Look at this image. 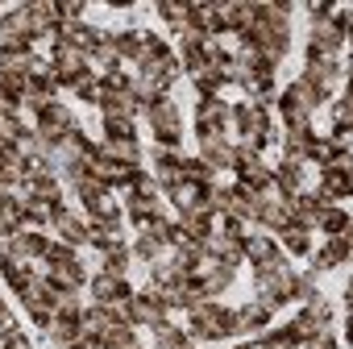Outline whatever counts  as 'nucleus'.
<instances>
[{
	"instance_id": "nucleus-1",
	"label": "nucleus",
	"mask_w": 353,
	"mask_h": 349,
	"mask_svg": "<svg viewBox=\"0 0 353 349\" xmlns=\"http://www.w3.org/2000/svg\"><path fill=\"white\" fill-rule=\"evenodd\" d=\"M183 332H188L192 345H200V341H225V337H237L241 328H237V312H229V308H221L216 299H208L204 308L192 312V324H188Z\"/></svg>"
},
{
	"instance_id": "nucleus-2",
	"label": "nucleus",
	"mask_w": 353,
	"mask_h": 349,
	"mask_svg": "<svg viewBox=\"0 0 353 349\" xmlns=\"http://www.w3.org/2000/svg\"><path fill=\"white\" fill-rule=\"evenodd\" d=\"M320 104V92L307 83V79H295L291 88H283L279 96H274V108H279V121L287 125V129H295V125H307V117H312V108Z\"/></svg>"
},
{
	"instance_id": "nucleus-3",
	"label": "nucleus",
	"mask_w": 353,
	"mask_h": 349,
	"mask_svg": "<svg viewBox=\"0 0 353 349\" xmlns=\"http://www.w3.org/2000/svg\"><path fill=\"white\" fill-rule=\"evenodd\" d=\"M254 287H258V299H262L266 308H283V303L295 299V270H291L287 258H283V262H274V266H262L258 279H254Z\"/></svg>"
},
{
	"instance_id": "nucleus-4",
	"label": "nucleus",
	"mask_w": 353,
	"mask_h": 349,
	"mask_svg": "<svg viewBox=\"0 0 353 349\" xmlns=\"http://www.w3.org/2000/svg\"><path fill=\"white\" fill-rule=\"evenodd\" d=\"M196 133L200 141H233V104L225 100H200L196 108Z\"/></svg>"
},
{
	"instance_id": "nucleus-5",
	"label": "nucleus",
	"mask_w": 353,
	"mask_h": 349,
	"mask_svg": "<svg viewBox=\"0 0 353 349\" xmlns=\"http://www.w3.org/2000/svg\"><path fill=\"white\" fill-rule=\"evenodd\" d=\"M141 117L150 121V129H154V137H158V150H179L183 125H179V108L170 104V96H162V100H158L154 108H145Z\"/></svg>"
},
{
	"instance_id": "nucleus-6",
	"label": "nucleus",
	"mask_w": 353,
	"mask_h": 349,
	"mask_svg": "<svg viewBox=\"0 0 353 349\" xmlns=\"http://www.w3.org/2000/svg\"><path fill=\"white\" fill-rule=\"evenodd\" d=\"M75 196L83 200V208H88L92 221H117V200H112V192L104 183H96V179L83 174V179L75 183Z\"/></svg>"
},
{
	"instance_id": "nucleus-7",
	"label": "nucleus",
	"mask_w": 353,
	"mask_h": 349,
	"mask_svg": "<svg viewBox=\"0 0 353 349\" xmlns=\"http://www.w3.org/2000/svg\"><path fill=\"white\" fill-rule=\"evenodd\" d=\"M42 67V59L34 54L30 42H0V71H13V75H34Z\"/></svg>"
},
{
	"instance_id": "nucleus-8",
	"label": "nucleus",
	"mask_w": 353,
	"mask_h": 349,
	"mask_svg": "<svg viewBox=\"0 0 353 349\" xmlns=\"http://www.w3.org/2000/svg\"><path fill=\"white\" fill-rule=\"evenodd\" d=\"M79 125H75V117H71V108H63L59 100H50L42 112H38V133L46 137V141H59V137H67V133H75Z\"/></svg>"
},
{
	"instance_id": "nucleus-9",
	"label": "nucleus",
	"mask_w": 353,
	"mask_h": 349,
	"mask_svg": "<svg viewBox=\"0 0 353 349\" xmlns=\"http://www.w3.org/2000/svg\"><path fill=\"white\" fill-rule=\"evenodd\" d=\"M312 146H316V133L312 125H295V129H283V162H307L312 158Z\"/></svg>"
},
{
	"instance_id": "nucleus-10",
	"label": "nucleus",
	"mask_w": 353,
	"mask_h": 349,
	"mask_svg": "<svg viewBox=\"0 0 353 349\" xmlns=\"http://www.w3.org/2000/svg\"><path fill=\"white\" fill-rule=\"evenodd\" d=\"M241 254L254 262V270H262V266H274V262H283L287 254L279 250V241L274 237H266V233H258V237H245L241 241Z\"/></svg>"
},
{
	"instance_id": "nucleus-11",
	"label": "nucleus",
	"mask_w": 353,
	"mask_h": 349,
	"mask_svg": "<svg viewBox=\"0 0 353 349\" xmlns=\"http://www.w3.org/2000/svg\"><path fill=\"white\" fill-rule=\"evenodd\" d=\"M162 320H170V308L154 295V291H133V328L137 324H162Z\"/></svg>"
},
{
	"instance_id": "nucleus-12",
	"label": "nucleus",
	"mask_w": 353,
	"mask_h": 349,
	"mask_svg": "<svg viewBox=\"0 0 353 349\" xmlns=\"http://www.w3.org/2000/svg\"><path fill=\"white\" fill-rule=\"evenodd\" d=\"M349 170H336V166H324V179H320V204H328V208H336V204H345L349 200Z\"/></svg>"
},
{
	"instance_id": "nucleus-13",
	"label": "nucleus",
	"mask_w": 353,
	"mask_h": 349,
	"mask_svg": "<svg viewBox=\"0 0 353 349\" xmlns=\"http://www.w3.org/2000/svg\"><path fill=\"white\" fill-rule=\"evenodd\" d=\"M0 42H30V5H17L9 13H0Z\"/></svg>"
},
{
	"instance_id": "nucleus-14",
	"label": "nucleus",
	"mask_w": 353,
	"mask_h": 349,
	"mask_svg": "<svg viewBox=\"0 0 353 349\" xmlns=\"http://www.w3.org/2000/svg\"><path fill=\"white\" fill-rule=\"evenodd\" d=\"M100 38H104V34H100V30H92L88 21H75V26H63V30H59V42H63V46H71V50H79L83 59L100 46Z\"/></svg>"
},
{
	"instance_id": "nucleus-15",
	"label": "nucleus",
	"mask_w": 353,
	"mask_h": 349,
	"mask_svg": "<svg viewBox=\"0 0 353 349\" xmlns=\"http://www.w3.org/2000/svg\"><path fill=\"white\" fill-rule=\"evenodd\" d=\"M50 229H54V233H59V241H63V246H71V250H75V246H88V221L71 217L67 208H59V212H54Z\"/></svg>"
},
{
	"instance_id": "nucleus-16",
	"label": "nucleus",
	"mask_w": 353,
	"mask_h": 349,
	"mask_svg": "<svg viewBox=\"0 0 353 349\" xmlns=\"http://www.w3.org/2000/svg\"><path fill=\"white\" fill-rule=\"evenodd\" d=\"M154 162H158V188H174V183H183V154L179 150H154Z\"/></svg>"
},
{
	"instance_id": "nucleus-17",
	"label": "nucleus",
	"mask_w": 353,
	"mask_h": 349,
	"mask_svg": "<svg viewBox=\"0 0 353 349\" xmlns=\"http://www.w3.org/2000/svg\"><path fill=\"white\" fill-rule=\"evenodd\" d=\"M270 183H274L283 196H299V192H303V166H299V162H283V158H279V162L270 166Z\"/></svg>"
},
{
	"instance_id": "nucleus-18",
	"label": "nucleus",
	"mask_w": 353,
	"mask_h": 349,
	"mask_svg": "<svg viewBox=\"0 0 353 349\" xmlns=\"http://www.w3.org/2000/svg\"><path fill=\"white\" fill-rule=\"evenodd\" d=\"M233 154L237 146L233 141H200V162L216 174V170H233Z\"/></svg>"
},
{
	"instance_id": "nucleus-19",
	"label": "nucleus",
	"mask_w": 353,
	"mask_h": 349,
	"mask_svg": "<svg viewBox=\"0 0 353 349\" xmlns=\"http://www.w3.org/2000/svg\"><path fill=\"white\" fill-rule=\"evenodd\" d=\"M270 316H274V308H266L262 299H254V303H245V308L237 312V328H241V332H258V337H262V332L270 328Z\"/></svg>"
},
{
	"instance_id": "nucleus-20",
	"label": "nucleus",
	"mask_w": 353,
	"mask_h": 349,
	"mask_svg": "<svg viewBox=\"0 0 353 349\" xmlns=\"http://www.w3.org/2000/svg\"><path fill=\"white\" fill-rule=\"evenodd\" d=\"M349 262V237H328L324 250L316 254V270H336Z\"/></svg>"
},
{
	"instance_id": "nucleus-21",
	"label": "nucleus",
	"mask_w": 353,
	"mask_h": 349,
	"mask_svg": "<svg viewBox=\"0 0 353 349\" xmlns=\"http://www.w3.org/2000/svg\"><path fill=\"white\" fill-rule=\"evenodd\" d=\"M100 258H104V275H112V279H125V275H129L133 254H129V246H125V241L104 246V250H100Z\"/></svg>"
},
{
	"instance_id": "nucleus-22",
	"label": "nucleus",
	"mask_w": 353,
	"mask_h": 349,
	"mask_svg": "<svg viewBox=\"0 0 353 349\" xmlns=\"http://www.w3.org/2000/svg\"><path fill=\"white\" fill-rule=\"evenodd\" d=\"M154 345H158V349H196V345L188 341V332H183L179 324H170V320L154 324Z\"/></svg>"
},
{
	"instance_id": "nucleus-23",
	"label": "nucleus",
	"mask_w": 353,
	"mask_h": 349,
	"mask_svg": "<svg viewBox=\"0 0 353 349\" xmlns=\"http://www.w3.org/2000/svg\"><path fill=\"white\" fill-rule=\"evenodd\" d=\"M46 279H54L59 287H79L83 283V266H79V258H67V262H54V266H46Z\"/></svg>"
},
{
	"instance_id": "nucleus-24",
	"label": "nucleus",
	"mask_w": 353,
	"mask_h": 349,
	"mask_svg": "<svg viewBox=\"0 0 353 349\" xmlns=\"http://www.w3.org/2000/svg\"><path fill=\"white\" fill-rule=\"evenodd\" d=\"M46 337L63 349V345H71V341H79L83 337V328H79V316H54V324L46 328Z\"/></svg>"
},
{
	"instance_id": "nucleus-25",
	"label": "nucleus",
	"mask_w": 353,
	"mask_h": 349,
	"mask_svg": "<svg viewBox=\"0 0 353 349\" xmlns=\"http://www.w3.org/2000/svg\"><path fill=\"white\" fill-rule=\"evenodd\" d=\"M17 229H21V200L5 196V200H0V241H9Z\"/></svg>"
},
{
	"instance_id": "nucleus-26",
	"label": "nucleus",
	"mask_w": 353,
	"mask_h": 349,
	"mask_svg": "<svg viewBox=\"0 0 353 349\" xmlns=\"http://www.w3.org/2000/svg\"><path fill=\"white\" fill-rule=\"evenodd\" d=\"M112 241H121V221H88V246L104 250Z\"/></svg>"
},
{
	"instance_id": "nucleus-27",
	"label": "nucleus",
	"mask_w": 353,
	"mask_h": 349,
	"mask_svg": "<svg viewBox=\"0 0 353 349\" xmlns=\"http://www.w3.org/2000/svg\"><path fill=\"white\" fill-rule=\"evenodd\" d=\"M125 291H129L125 279H112V275H104V270L92 279V295H96V303H104V308H108L117 295H125Z\"/></svg>"
},
{
	"instance_id": "nucleus-28",
	"label": "nucleus",
	"mask_w": 353,
	"mask_h": 349,
	"mask_svg": "<svg viewBox=\"0 0 353 349\" xmlns=\"http://www.w3.org/2000/svg\"><path fill=\"white\" fill-rule=\"evenodd\" d=\"M100 88H104V79H100L96 71H83L79 79H71V92H75L83 104H100Z\"/></svg>"
},
{
	"instance_id": "nucleus-29",
	"label": "nucleus",
	"mask_w": 353,
	"mask_h": 349,
	"mask_svg": "<svg viewBox=\"0 0 353 349\" xmlns=\"http://www.w3.org/2000/svg\"><path fill=\"white\" fill-rule=\"evenodd\" d=\"M104 141H137L133 117H104Z\"/></svg>"
},
{
	"instance_id": "nucleus-30",
	"label": "nucleus",
	"mask_w": 353,
	"mask_h": 349,
	"mask_svg": "<svg viewBox=\"0 0 353 349\" xmlns=\"http://www.w3.org/2000/svg\"><path fill=\"white\" fill-rule=\"evenodd\" d=\"M279 246H283L287 254H312V233L299 229V225H287V229L279 233Z\"/></svg>"
},
{
	"instance_id": "nucleus-31",
	"label": "nucleus",
	"mask_w": 353,
	"mask_h": 349,
	"mask_svg": "<svg viewBox=\"0 0 353 349\" xmlns=\"http://www.w3.org/2000/svg\"><path fill=\"white\" fill-rule=\"evenodd\" d=\"M158 17L170 21V34H174V38L188 30V5H179V0H162V5H158Z\"/></svg>"
},
{
	"instance_id": "nucleus-32",
	"label": "nucleus",
	"mask_w": 353,
	"mask_h": 349,
	"mask_svg": "<svg viewBox=\"0 0 353 349\" xmlns=\"http://www.w3.org/2000/svg\"><path fill=\"white\" fill-rule=\"evenodd\" d=\"M26 96V75H13V71H0V100L17 104Z\"/></svg>"
},
{
	"instance_id": "nucleus-33",
	"label": "nucleus",
	"mask_w": 353,
	"mask_h": 349,
	"mask_svg": "<svg viewBox=\"0 0 353 349\" xmlns=\"http://www.w3.org/2000/svg\"><path fill=\"white\" fill-rule=\"evenodd\" d=\"M320 225L328 229V237H349V212L345 208H324Z\"/></svg>"
},
{
	"instance_id": "nucleus-34",
	"label": "nucleus",
	"mask_w": 353,
	"mask_h": 349,
	"mask_svg": "<svg viewBox=\"0 0 353 349\" xmlns=\"http://www.w3.org/2000/svg\"><path fill=\"white\" fill-rule=\"evenodd\" d=\"M129 254H137L141 262H150V266H154V262L166 254V246H162L158 237H150V233H137V250H129Z\"/></svg>"
},
{
	"instance_id": "nucleus-35",
	"label": "nucleus",
	"mask_w": 353,
	"mask_h": 349,
	"mask_svg": "<svg viewBox=\"0 0 353 349\" xmlns=\"http://www.w3.org/2000/svg\"><path fill=\"white\" fill-rule=\"evenodd\" d=\"M183 183H196V188H204V183H212V170H208L200 158H183Z\"/></svg>"
},
{
	"instance_id": "nucleus-36",
	"label": "nucleus",
	"mask_w": 353,
	"mask_h": 349,
	"mask_svg": "<svg viewBox=\"0 0 353 349\" xmlns=\"http://www.w3.org/2000/svg\"><path fill=\"white\" fill-rule=\"evenodd\" d=\"M349 112H353V100H349V88H341V96L332 104V125H349Z\"/></svg>"
},
{
	"instance_id": "nucleus-37",
	"label": "nucleus",
	"mask_w": 353,
	"mask_h": 349,
	"mask_svg": "<svg viewBox=\"0 0 353 349\" xmlns=\"http://www.w3.org/2000/svg\"><path fill=\"white\" fill-rule=\"evenodd\" d=\"M299 349H336V337H332V328H324V332H316V337L299 341Z\"/></svg>"
},
{
	"instance_id": "nucleus-38",
	"label": "nucleus",
	"mask_w": 353,
	"mask_h": 349,
	"mask_svg": "<svg viewBox=\"0 0 353 349\" xmlns=\"http://www.w3.org/2000/svg\"><path fill=\"white\" fill-rule=\"evenodd\" d=\"M0 349H34V341H30V337H26L21 328H13V332H9L5 341H0Z\"/></svg>"
},
{
	"instance_id": "nucleus-39",
	"label": "nucleus",
	"mask_w": 353,
	"mask_h": 349,
	"mask_svg": "<svg viewBox=\"0 0 353 349\" xmlns=\"http://www.w3.org/2000/svg\"><path fill=\"white\" fill-rule=\"evenodd\" d=\"M13 328H17V320H13V312H9V303H5V299H0V341H5V337H9Z\"/></svg>"
},
{
	"instance_id": "nucleus-40",
	"label": "nucleus",
	"mask_w": 353,
	"mask_h": 349,
	"mask_svg": "<svg viewBox=\"0 0 353 349\" xmlns=\"http://www.w3.org/2000/svg\"><path fill=\"white\" fill-rule=\"evenodd\" d=\"M241 349H270V345H266V341H262V337H258V341H245V345H241Z\"/></svg>"
},
{
	"instance_id": "nucleus-41",
	"label": "nucleus",
	"mask_w": 353,
	"mask_h": 349,
	"mask_svg": "<svg viewBox=\"0 0 353 349\" xmlns=\"http://www.w3.org/2000/svg\"><path fill=\"white\" fill-rule=\"evenodd\" d=\"M0 13H5V9H0Z\"/></svg>"
}]
</instances>
